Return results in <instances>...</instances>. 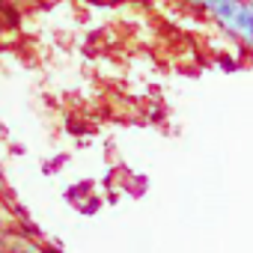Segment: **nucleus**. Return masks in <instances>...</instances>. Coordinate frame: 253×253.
Here are the masks:
<instances>
[{
    "mask_svg": "<svg viewBox=\"0 0 253 253\" xmlns=\"http://www.w3.org/2000/svg\"><path fill=\"white\" fill-rule=\"evenodd\" d=\"M6 247H9V229L0 223V253H6Z\"/></svg>",
    "mask_w": 253,
    "mask_h": 253,
    "instance_id": "obj_4",
    "label": "nucleus"
},
{
    "mask_svg": "<svg viewBox=\"0 0 253 253\" xmlns=\"http://www.w3.org/2000/svg\"><path fill=\"white\" fill-rule=\"evenodd\" d=\"M191 6L209 12V15H211V18L229 33V36L238 39L241 24H244V9H247L244 0H191Z\"/></svg>",
    "mask_w": 253,
    "mask_h": 253,
    "instance_id": "obj_1",
    "label": "nucleus"
},
{
    "mask_svg": "<svg viewBox=\"0 0 253 253\" xmlns=\"http://www.w3.org/2000/svg\"><path fill=\"white\" fill-rule=\"evenodd\" d=\"M113 3H119V0H113Z\"/></svg>",
    "mask_w": 253,
    "mask_h": 253,
    "instance_id": "obj_6",
    "label": "nucleus"
},
{
    "mask_svg": "<svg viewBox=\"0 0 253 253\" xmlns=\"http://www.w3.org/2000/svg\"><path fill=\"white\" fill-rule=\"evenodd\" d=\"M244 3H253V0H244Z\"/></svg>",
    "mask_w": 253,
    "mask_h": 253,
    "instance_id": "obj_5",
    "label": "nucleus"
},
{
    "mask_svg": "<svg viewBox=\"0 0 253 253\" xmlns=\"http://www.w3.org/2000/svg\"><path fill=\"white\" fill-rule=\"evenodd\" d=\"M0 3H3V0H0Z\"/></svg>",
    "mask_w": 253,
    "mask_h": 253,
    "instance_id": "obj_7",
    "label": "nucleus"
},
{
    "mask_svg": "<svg viewBox=\"0 0 253 253\" xmlns=\"http://www.w3.org/2000/svg\"><path fill=\"white\" fill-rule=\"evenodd\" d=\"M18 30L21 27V9L12 3V0H3L0 3V30Z\"/></svg>",
    "mask_w": 253,
    "mask_h": 253,
    "instance_id": "obj_2",
    "label": "nucleus"
},
{
    "mask_svg": "<svg viewBox=\"0 0 253 253\" xmlns=\"http://www.w3.org/2000/svg\"><path fill=\"white\" fill-rule=\"evenodd\" d=\"M238 39H241V45H244V48H250V51H253V3H247V9H244V24H241Z\"/></svg>",
    "mask_w": 253,
    "mask_h": 253,
    "instance_id": "obj_3",
    "label": "nucleus"
}]
</instances>
